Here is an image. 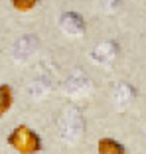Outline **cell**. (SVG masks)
<instances>
[{
    "label": "cell",
    "instance_id": "cell-1",
    "mask_svg": "<svg viewBox=\"0 0 146 154\" xmlns=\"http://www.w3.org/2000/svg\"><path fill=\"white\" fill-rule=\"evenodd\" d=\"M57 131H59V138L67 144L81 142L85 136V117H83L81 109L73 105L67 107L57 121Z\"/></svg>",
    "mask_w": 146,
    "mask_h": 154
},
{
    "label": "cell",
    "instance_id": "cell-2",
    "mask_svg": "<svg viewBox=\"0 0 146 154\" xmlns=\"http://www.w3.org/2000/svg\"><path fill=\"white\" fill-rule=\"evenodd\" d=\"M10 148H14L18 154H38L41 150V138L34 128L26 125H18L12 128V132L6 138Z\"/></svg>",
    "mask_w": 146,
    "mask_h": 154
},
{
    "label": "cell",
    "instance_id": "cell-3",
    "mask_svg": "<svg viewBox=\"0 0 146 154\" xmlns=\"http://www.w3.org/2000/svg\"><path fill=\"white\" fill-rule=\"evenodd\" d=\"M93 79L87 75L81 69H75L73 73H69V77L63 81L61 91L63 95H67L69 99H83V97H89L93 93Z\"/></svg>",
    "mask_w": 146,
    "mask_h": 154
},
{
    "label": "cell",
    "instance_id": "cell-4",
    "mask_svg": "<svg viewBox=\"0 0 146 154\" xmlns=\"http://www.w3.org/2000/svg\"><path fill=\"white\" fill-rule=\"evenodd\" d=\"M40 50V40L36 34H24L12 45V59L16 63H28Z\"/></svg>",
    "mask_w": 146,
    "mask_h": 154
},
{
    "label": "cell",
    "instance_id": "cell-5",
    "mask_svg": "<svg viewBox=\"0 0 146 154\" xmlns=\"http://www.w3.org/2000/svg\"><path fill=\"white\" fill-rule=\"evenodd\" d=\"M119 55H120L119 42L105 40V42H99V44L91 50V61H93V63H97V65L107 67V65L114 63V61L119 59Z\"/></svg>",
    "mask_w": 146,
    "mask_h": 154
},
{
    "label": "cell",
    "instance_id": "cell-6",
    "mask_svg": "<svg viewBox=\"0 0 146 154\" xmlns=\"http://www.w3.org/2000/svg\"><path fill=\"white\" fill-rule=\"evenodd\" d=\"M57 26H59V30L69 38H81L87 30L83 16L77 14V12H63L59 16V20H57Z\"/></svg>",
    "mask_w": 146,
    "mask_h": 154
},
{
    "label": "cell",
    "instance_id": "cell-7",
    "mask_svg": "<svg viewBox=\"0 0 146 154\" xmlns=\"http://www.w3.org/2000/svg\"><path fill=\"white\" fill-rule=\"evenodd\" d=\"M136 87L132 83H126V81H119L117 85L113 87V103L117 109H126L134 103L136 99Z\"/></svg>",
    "mask_w": 146,
    "mask_h": 154
},
{
    "label": "cell",
    "instance_id": "cell-8",
    "mask_svg": "<svg viewBox=\"0 0 146 154\" xmlns=\"http://www.w3.org/2000/svg\"><path fill=\"white\" fill-rule=\"evenodd\" d=\"M51 89H53V79L50 75H38L32 79V83L28 87V93L34 99H44Z\"/></svg>",
    "mask_w": 146,
    "mask_h": 154
},
{
    "label": "cell",
    "instance_id": "cell-9",
    "mask_svg": "<svg viewBox=\"0 0 146 154\" xmlns=\"http://www.w3.org/2000/svg\"><path fill=\"white\" fill-rule=\"evenodd\" d=\"M97 150H99V154H126L124 144H120L114 138H109V136H105L97 142Z\"/></svg>",
    "mask_w": 146,
    "mask_h": 154
},
{
    "label": "cell",
    "instance_id": "cell-10",
    "mask_svg": "<svg viewBox=\"0 0 146 154\" xmlns=\"http://www.w3.org/2000/svg\"><path fill=\"white\" fill-rule=\"evenodd\" d=\"M12 89H10V85H6V83H2L0 85V117L2 115H6L10 111V107H12Z\"/></svg>",
    "mask_w": 146,
    "mask_h": 154
},
{
    "label": "cell",
    "instance_id": "cell-11",
    "mask_svg": "<svg viewBox=\"0 0 146 154\" xmlns=\"http://www.w3.org/2000/svg\"><path fill=\"white\" fill-rule=\"evenodd\" d=\"M10 2H12L14 10H18V12H30L40 4V0H10Z\"/></svg>",
    "mask_w": 146,
    "mask_h": 154
},
{
    "label": "cell",
    "instance_id": "cell-12",
    "mask_svg": "<svg viewBox=\"0 0 146 154\" xmlns=\"http://www.w3.org/2000/svg\"><path fill=\"white\" fill-rule=\"evenodd\" d=\"M101 6H103L105 14H117L120 10V6H123V0H103Z\"/></svg>",
    "mask_w": 146,
    "mask_h": 154
},
{
    "label": "cell",
    "instance_id": "cell-13",
    "mask_svg": "<svg viewBox=\"0 0 146 154\" xmlns=\"http://www.w3.org/2000/svg\"><path fill=\"white\" fill-rule=\"evenodd\" d=\"M144 138H146V128H144Z\"/></svg>",
    "mask_w": 146,
    "mask_h": 154
}]
</instances>
